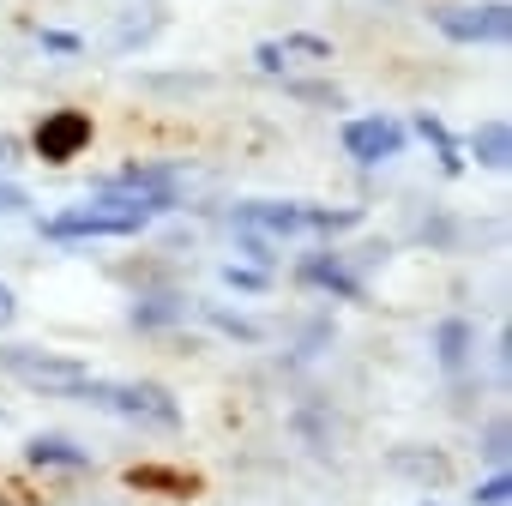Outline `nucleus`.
I'll return each instance as SVG.
<instances>
[{
    "instance_id": "obj_1",
    "label": "nucleus",
    "mask_w": 512,
    "mask_h": 506,
    "mask_svg": "<svg viewBox=\"0 0 512 506\" xmlns=\"http://www.w3.org/2000/svg\"><path fill=\"white\" fill-rule=\"evenodd\" d=\"M91 199L109 205V211H133V217L151 223V217H163V211L181 205V169L133 163V169H121V175H103V181L91 187Z\"/></svg>"
},
{
    "instance_id": "obj_2",
    "label": "nucleus",
    "mask_w": 512,
    "mask_h": 506,
    "mask_svg": "<svg viewBox=\"0 0 512 506\" xmlns=\"http://www.w3.org/2000/svg\"><path fill=\"white\" fill-rule=\"evenodd\" d=\"M73 398H85L97 410H115L127 422H151V428H175L181 422V404L169 398V386H151V380H79Z\"/></svg>"
},
{
    "instance_id": "obj_3",
    "label": "nucleus",
    "mask_w": 512,
    "mask_h": 506,
    "mask_svg": "<svg viewBox=\"0 0 512 506\" xmlns=\"http://www.w3.org/2000/svg\"><path fill=\"white\" fill-rule=\"evenodd\" d=\"M139 229H145V217L109 211V205H97V199L43 217V235H49V241H127V235H139Z\"/></svg>"
},
{
    "instance_id": "obj_4",
    "label": "nucleus",
    "mask_w": 512,
    "mask_h": 506,
    "mask_svg": "<svg viewBox=\"0 0 512 506\" xmlns=\"http://www.w3.org/2000/svg\"><path fill=\"white\" fill-rule=\"evenodd\" d=\"M446 43H506L512 37V7L488 0V7H434L428 13Z\"/></svg>"
},
{
    "instance_id": "obj_5",
    "label": "nucleus",
    "mask_w": 512,
    "mask_h": 506,
    "mask_svg": "<svg viewBox=\"0 0 512 506\" xmlns=\"http://www.w3.org/2000/svg\"><path fill=\"white\" fill-rule=\"evenodd\" d=\"M344 151L362 163V169H380V163H392V157H404V127L392 121V115H356V121H344Z\"/></svg>"
},
{
    "instance_id": "obj_6",
    "label": "nucleus",
    "mask_w": 512,
    "mask_h": 506,
    "mask_svg": "<svg viewBox=\"0 0 512 506\" xmlns=\"http://www.w3.org/2000/svg\"><path fill=\"white\" fill-rule=\"evenodd\" d=\"M0 368L19 374V380H31V386H61V392H73L79 380H91L85 362H73V356H43V350H25V344L0 350Z\"/></svg>"
},
{
    "instance_id": "obj_7",
    "label": "nucleus",
    "mask_w": 512,
    "mask_h": 506,
    "mask_svg": "<svg viewBox=\"0 0 512 506\" xmlns=\"http://www.w3.org/2000/svg\"><path fill=\"white\" fill-rule=\"evenodd\" d=\"M235 229H253L266 241H284V235H302L308 229V205L302 199H241L235 205Z\"/></svg>"
},
{
    "instance_id": "obj_8",
    "label": "nucleus",
    "mask_w": 512,
    "mask_h": 506,
    "mask_svg": "<svg viewBox=\"0 0 512 506\" xmlns=\"http://www.w3.org/2000/svg\"><path fill=\"white\" fill-rule=\"evenodd\" d=\"M37 157L43 163H73L85 145H91V115H79V109H55V115H43V127H37Z\"/></svg>"
},
{
    "instance_id": "obj_9",
    "label": "nucleus",
    "mask_w": 512,
    "mask_h": 506,
    "mask_svg": "<svg viewBox=\"0 0 512 506\" xmlns=\"http://www.w3.org/2000/svg\"><path fill=\"white\" fill-rule=\"evenodd\" d=\"M296 278H302L308 290L338 296V302H362V278L344 266V253H308V260L296 266Z\"/></svg>"
},
{
    "instance_id": "obj_10",
    "label": "nucleus",
    "mask_w": 512,
    "mask_h": 506,
    "mask_svg": "<svg viewBox=\"0 0 512 506\" xmlns=\"http://www.w3.org/2000/svg\"><path fill=\"white\" fill-rule=\"evenodd\" d=\"M25 458L37 470H91V452L79 440H67V434H31L25 440Z\"/></svg>"
},
{
    "instance_id": "obj_11",
    "label": "nucleus",
    "mask_w": 512,
    "mask_h": 506,
    "mask_svg": "<svg viewBox=\"0 0 512 506\" xmlns=\"http://www.w3.org/2000/svg\"><path fill=\"white\" fill-rule=\"evenodd\" d=\"M470 350H476V326H470V320H440V326H434V356H440L446 374H458V368L470 362Z\"/></svg>"
},
{
    "instance_id": "obj_12",
    "label": "nucleus",
    "mask_w": 512,
    "mask_h": 506,
    "mask_svg": "<svg viewBox=\"0 0 512 506\" xmlns=\"http://www.w3.org/2000/svg\"><path fill=\"white\" fill-rule=\"evenodd\" d=\"M464 151H470L482 169H506V163H512V127H506V121H482Z\"/></svg>"
},
{
    "instance_id": "obj_13",
    "label": "nucleus",
    "mask_w": 512,
    "mask_h": 506,
    "mask_svg": "<svg viewBox=\"0 0 512 506\" xmlns=\"http://www.w3.org/2000/svg\"><path fill=\"white\" fill-rule=\"evenodd\" d=\"M416 133H422V139L434 145V157H440V169H446V175H464V151H458V139L446 133V121L422 115V121H416Z\"/></svg>"
},
{
    "instance_id": "obj_14",
    "label": "nucleus",
    "mask_w": 512,
    "mask_h": 506,
    "mask_svg": "<svg viewBox=\"0 0 512 506\" xmlns=\"http://www.w3.org/2000/svg\"><path fill=\"white\" fill-rule=\"evenodd\" d=\"M187 314V302L181 296H151V302H133V326H169V320H181Z\"/></svg>"
},
{
    "instance_id": "obj_15",
    "label": "nucleus",
    "mask_w": 512,
    "mask_h": 506,
    "mask_svg": "<svg viewBox=\"0 0 512 506\" xmlns=\"http://www.w3.org/2000/svg\"><path fill=\"white\" fill-rule=\"evenodd\" d=\"M278 55H284V67H290V55H302V61H332V43H326V37H308V31H290V37L278 43Z\"/></svg>"
},
{
    "instance_id": "obj_16",
    "label": "nucleus",
    "mask_w": 512,
    "mask_h": 506,
    "mask_svg": "<svg viewBox=\"0 0 512 506\" xmlns=\"http://www.w3.org/2000/svg\"><path fill=\"white\" fill-rule=\"evenodd\" d=\"M392 464H398V470H416L422 482H446V458H440V452H428V458H422V452H398Z\"/></svg>"
},
{
    "instance_id": "obj_17",
    "label": "nucleus",
    "mask_w": 512,
    "mask_h": 506,
    "mask_svg": "<svg viewBox=\"0 0 512 506\" xmlns=\"http://www.w3.org/2000/svg\"><path fill=\"white\" fill-rule=\"evenodd\" d=\"M470 500H476V506H506V500H512V476H506V470H494L488 482H476V494H470Z\"/></svg>"
},
{
    "instance_id": "obj_18",
    "label": "nucleus",
    "mask_w": 512,
    "mask_h": 506,
    "mask_svg": "<svg viewBox=\"0 0 512 506\" xmlns=\"http://www.w3.org/2000/svg\"><path fill=\"white\" fill-rule=\"evenodd\" d=\"M482 458H488L494 470H506V422H488V434H482Z\"/></svg>"
},
{
    "instance_id": "obj_19",
    "label": "nucleus",
    "mask_w": 512,
    "mask_h": 506,
    "mask_svg": "<svg viewBox=\"0 0 512 506\" xmlns=\"http://www.w3.org/2000/svg\"><path fill=\"white\" fill-rule=\"evenodd\" d=\"M37 43H43L49 55H79V49H85V43H79L73 31H37Z\"/></svg>"
},
{
    "instance_id": "obj_20",
    "label": "nucleus",
    "mask_w": 512,
    "mask_h": 506,
    "mask_svg": "<svg viewBox=\"0 0 512 506\" xmlns=\"http://www.w3.org/2000/svg\"><path fill=\"white\" fill-rule=\"evenodd\" d=\"M229 290H266V272H247V266H223Z\"/></svg>"
},
{
    "instance_id": "obj_21",
    "label": "nucleus",
    "mask_w": 512,
    "mask_h": 506,
    "mask_svg": "<svg viewBox=\"0 0 512 506\" xmlns=\"http://www.w3.org/2000/svg\"><path fill=\"white\" fill-rule=\"evenodd\" d=\"M211 320H217V326H223L229 338H247V344H253V338H260V326H253V320H241V314H223V308H217Z\"/></svg>"
},
{
    "instance_id": "obj_22",
    "label": "nucleus",
    "mask_w": 512,
    "mask_h": 506,
    "mask_svg": "<svg viewBox=\"0 0 512 506\" xmlns=\"http://www.w3.org/2000/svg\"><path fill=\"white\" fill-rule=\"evenodd\" d=\"M25 187H7V181H0V217H25Z\"/></svg>"
},
{
    "instance_id": "obj_23",
    "label": "nucleus",
    "mask_w": 512,
    "mask_h": 506,
    "mask_svg": "<svg viewBox=\"0 0 512 506\" xmlns=\"http://www.w3.org/2000/svg\"><path fill=\"white\" fill-rule=\"evenodd\" d=\"M290 91H296V97H308V103H326V109H338V103H344L338 91H326V85H302V79H296Z\"/></svg>"
},
{
    "instance_id": "obj_24",
    "label": "nucleus",
    "mask_w": 512,
    "mask_h": 506,
    "mask_svg": "<svg viewBox=\"0 0 512 506\" xmlns=\"http://www.w3.org/2000/svg\"><path fill=\"white\" fill-rule=\"evenodd\" d=\"M19 320V296H13V284H0V332H7Z\"/></svg>"
},
{
    "instance_id": "obj_25",
    "label": "nucleus",
    "mask_w": 512,
    "mask_h": 506,
    "mask_svg": "<svg viewBox=\"0 0 512 506\" xmlns=\"http://www.w3.org/2000/svg\"><path fill=\"white\" fill-rule=\"evenodd\" d=\"M13 163V139H0V169H7Z\"/></svg>"
},
{
    "instance_id": "obj_26",
    "label": "nucleus",
    "mask_w": 512,
    "mask_h": 506,
    "mask_svg": "<svg viewBox=\"0 0 512 506\" xmlns=\"http://www.w3.org/2000/svg\"><path fill=\"white\" fill-rule=\"evenodd\" d=\"M422 506H440V500H422Z\"/></svg>"
}]
</instances>
